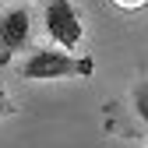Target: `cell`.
I'll return each mask as SVG.
<instances>
[{
	"label": "cell",
	"mask_w": 148,
	"mask_h": 148,
	"mask_svg": "<svg viewBox=\"0 0 148 148\" xmlns=\"http://www.w3.org/2000/svg\"><path fill=\"white\" fill-rule=\"evenodd\" d=\"M95 71L92 57H74L71 49L60 46H42L32 49L28 57L18 64V74L25 81H53V78H88Z\"/></svg>",
	"instance_id": "1"
},
{
	"label": "cell",
	"mask_w": 148,
	"mask_h": 148,
	"mask_svg": "<svg viewBox=\"0 0 148 148\" xmlns=\"http://www.w3.org/2000/svg\"><path fill=\"white\" fill-rule=\"evenodd\" d=\"M42 25H46V35L60 49H74L85 39V25L71 0H42Z\"/></svg>",
	"instance_id": "2"
},
{
	"label": "cell",
	"mask_w": 148,
	"mask_h": 148,
	"mask_svg": "<svg viewBox=\"0 0 148 148\" xmlns=\"http://www.w3.org/2000/svg\"><path fill=\"white\" fill-rule=\"evenodd\" d=\"M28 35H32L28 7H11L0 14V64H11L14 53H21L28 46Z\"/></svg>",
	"instance_id": "3"
},
{
	"label": "cell",
	"mask_w": 148,
	"mask_h": 148,
	"mask_svg": "<svg viewBox=\"0 0 148 148\" xmlns=\"http://www.w3.org/2000/svg\"><path fill=\"white\" fill-rule=\"evenodd\" d=\"M131 102H134V113L141 123H148V78H141L134 88H131Z\"/></svg>",
	"instance_id": "4"
},
{
	"label": "cell",
	"mask_w": 148,
	"mask_h": 148,
	"mask_svg": "<svg viewBox=\"0 0 148 148\" xmlns=\"http://www.w3.org/2000/svg\"><path fill=\"white\" fill-rule=\"evenodd\" d=\"M7 113H14V102H11V95H7V88L0 85V116H7Z\"/></svg>",
	"instance_id": "5"
},
{
	"label": "cell",
	"mask_w": 148,
	"mask_h": 148,
	"mask_svg": "<svg viewBox=\"0 0 148 148\" xmlns=\"http://www.w3.org/2000/svg\"><path fill=\"white\" fill-rule=\"evenodd\" d=\"M113 4H116L120 11H141V7L148 4V0H113Z\"/></svg>",
	"instance_id": "6"
}]
</instances>
